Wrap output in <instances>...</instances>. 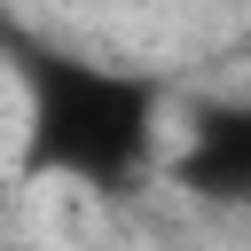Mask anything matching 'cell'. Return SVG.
<instances>
[{"label":"cell","instance_id":"6da1fadb","mask_svg":"<svg viewBox=\"0 0 251 251\" xmlns=\"http://www.w3.org/2000/svg\"><path fill=\"white\" fill-rule=\"evenodd\" d=\"M0 47L16 55L24 78V141H16V173L31 188H94V196H126L149 165H157V133H165V86L149 71L126 63H94L24 31H0Z\"/></svg>","mask_w":251,"mask_h":251},{"label":"cell","instance_id":"7a4b0ae2","mask_svg":"<svg viewBox=\"0 0 251 251\" xmlns=\"http://www.w3.org/2000/svg\"><path fill=\"white\" fill-rule=\"evenodd\" d=\"M165 173L196 204H220V212L251 204V94H204Z\"/></svg>","mask_w":251,"mask_h":251}]
</instances>
